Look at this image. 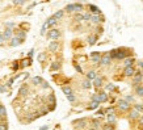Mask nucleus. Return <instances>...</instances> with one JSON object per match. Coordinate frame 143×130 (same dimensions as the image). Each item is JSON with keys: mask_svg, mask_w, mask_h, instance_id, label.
<instances>
[{"mask_svg": "<svg viewBox=\"0 0 143 130\" xmlns=\"http://www.w3.org/2000/svg\"><path fill=\"white\" fill-rule=\"evenodd\" d=\"M3 41H4V37H3V34H1V33H0V43H1Z\"/></svg>", "mask_w": 143, "mask_h": 130, "instance_id": "79ce46f5", "label": "nucleus"}, {"mask_svg": "<svg viewBox=\"0 0 143 130\" xmlns=\"http://www.w3.org/2000/svg\"><path fill=\"white\" fill-rule=\"evenodd\" d=\"M33 54H34V50H30V51H29V57H33Z\"/></svg>", "mask_w": 143, "mask_h": 130, "instance_id": "c03bdc74", "label": "nucleus"}, {"mask_svg": "<svg viewBox=\"0 0 143 130\" xmlns=\"http://www.w3.org/2000/svg\"><path fill=\"white\" fill-rule=\"evenodd\" d=\"M97 106H99V103H95V101H93V103L91 104L89 109H95V108H97Z\"/></svg>", "mask_w": 143, "mask_h": 130, "instance_id": "2f4dec72", "label": "nucleus"}, {"mask_svg": "<svg viewBox=\"0 0 143 130\" xmlns=\"http://www.w3.org/2000/svg\"><path fill=\"white\" fill-rule=\"evenodd\" d=\"M91 130H96V129H91Z\"/></svg>", "mask_w": 143, "mask_h": 130, "instance_id": "09e8293b", "label": "nucleus"}, {"mask_svg": "<svg viewBox=\"0 0 143 130\" xmlns=\"http://www.w3.org/2000/svg\"><path fill=\"white\" fill-rule=\"evenodd\" d=\"M75 20H76V21H79V22L83 21V15H76V16H75Z\"/></svg>", "mask_w": 143, "mask_h": 130, "instance_id": "473e14b6", "label": "nucleus"}, {"mask_svg": "<svg viewBox=\"0 0 143 130\" xmlns=\"http://www.w3.org/2000/svg\"><path fill=\"white\" fill-rule=\"evenodd\" d=\"M62 89H63V92L66 93L67 96H70V95H72V89L70 87H62Z\"/></svg>", "mask_w": 143, "mask_h": 130, "instance_id": "4468645a", "label": "nucleus"}, {"mask_svg": "<svg viewBox=\"0 0 143 130\" xmlns=\"http://www.w3.org/2000/svg\"><path fill=\"white\" fill-rule=\"evenodd\" d=\"M141 80H142V74H138L137 76H134V80H133V82H134V84H138Z\"/></svg>", "mask_w": 143, "mask_h": 130, "instance_id": "f3484780", "label": "nucleus"}, {"mask_svg": "<svg viewBox=\"0 0 143 130\" xmlns=\"http://www.w3.org/2000/svg\"><path fill=\"white\" fill-rule=\"evenodd\" d=\"M41 130H47V126H43V128H41Z\"/></svg>", "mask_w": 143, "mask_h": 130, "instance_id": "de8ad7c7", "label": "nucleus"}, {"mask_svg": "<svg viewBox=\"0 0 143 130\" xmlns=\"http://www.w3.org/2000/svg\"><path fill=\"white\" fill-rule=\"evenodd\" d=\"M91 17H92V15H91V13H85V15L83 16V20H85V21H89V20H91Z\"/></svg>", "mask_w": 143, "mask_h": 130, "instance_id": "cd10ccee", "label": "nucleus"}, {"mask_svg": "<svg viewBox=\"0 0 143 130\" xmlns=\"http://www.w3.org/2000/svg\"><path fill=\"white\" fill-rule=\"evenodd\" d=\"M67 12H72V11H80L81 9V4H70L66 7Z\"/></svg>", "mask_w": 143, "mask_h": 130, "instance_id": "7ed1b4c3", "label": "nucleus"}, {"mask_svg": "<svg viewBox=\"0 0 143 130\" xmlns=\"http://www.w3.org/2000/svg\"><path fill=\"white\" fill-rule=\"evenodd\" d=\"M133 62H134V59H133V58H126L125 59V66L126 67H131Z\"/></svg>", "mask_w": 143, "mask_h": 130, "instance_id": "dca6fc26", "label": "nucleus"}, {"mask_svg": "<svg viewBox=\"0 0 143 130\" xmlns=\"http://www.w3.org/2000/svg\"><path fill=\"white\" fill-rule=\"evenodd\" d=\"M42 79H41L39 76H36V78H33V79H32V83H33V84L34 86H38V84H42Z\"/></svg>", "mask_w": 143, "mask_h": 130, "instance_id": "1a4fd4ad", "label": "nucleus"}, {"mask_svg": "<svg viewBox=\"0 0 143 130\" xmlns=\"http://www.w3.org/2000/svg\"><path fill=\"white\" fill-rule=\"evenodd\" d=\"M138 116H139V114H138L137 110H133V112L130 113V117H131V118H138Z\"/></svg>", "mask_w": 143, "mask_h": 130, "instance_id": "c85d7f7f", "label": "nucleus"}, {"mask_svg": "<svg viewBox=\"0 0 143 130\" xmlns=\"http://www.w3.org/2000/svg\"><path fill=\"white\" fill-rule=\"evenodd\" d=\"M104 130H114V126H113V125L112 124H107V125H104Z\"/></svg>", "mask_w": 143, "mask_h": 130, "instance_id": "bb28decb", "label": "nucleus"}, {"mask_svg": "<svg viewBox=\"0 0 143 130\" xmlns=\"http://www.w3.org/2000/svg\"><path fill=\"white\" fill-rule=\"evenodd\" d=\"M103 113H104V110H99L97 112V114H100V116H103Z\"/></svg>", "mask_w": 143, "mask_h": 130, "instance_id": "49530a36", "label": "nucleus"}, {"mask_svg": "<svg viewBox=\"0 0 143 130\" xmlns=\"http://www.w3.org/2000/svg\"><path fill=\"white\" fill-rule=\"evenodd\" d=\"M93 84H95V87H101V86H103V79H100V78H96L95 79V83H93Z\"/></svg>", "mask_w": 143, "mask_h": 130, "instance_id": "ddd939ff", "label": "nucleus"}, {"mask_svg": "<svg viewBox=\"0 0 143 130\" xmlns=\"http://www.w3.org/2000/svg\"><path fill=\"white\" fill-rule=\"evenodd\" d=\"M100 62H101V64H109V63H110V57H109V54H105L104 57L100 59Z\"/></svg>", "mask_w": 143, "mask_h": 130, "instance_id": "39448f33", "label": "nucleus"}, {"mask_svg": "<svg viewBox=\"0 0 143 130\" xmlns=\"http://www.w3.org/2000/svg\"><path fill=\"white\" fill-rule=\"evenodd\" d=\"M43 58H45V55H43V54H39V57H38V61H42Z\"/></svg>", "mask_w": 143, "mask_h": 130, "instance_id": "58836bf2", "label": "nucleus"}, {"mask_svg": "<svg viewBox=\"0 0 143 130\" xmlns=\"http://www.w3.org/2000/svg\"><path fill=\"white\" fill-rule=\"evenodd\" d=\"M0 130H8V125L7 124H0Z\"/></svg>", "mask_w": 143, "mask_h": 130, "instance_id": "c756f323", "label": "nucleus"}, {"mask_svg": "<svg viewBox=\"0 0 143 130\" xmlns=\"http://www.w3.org/2000/svg\"><path fill=\"white\" fill-rule=\"evenodd\" d=\"M13 25H15V24H13V22H8V24H7V26H8V29H9V28H12Z\"/></svg>", "mask_w": 143, "mask_h": 130, "instance_id": "a19ab883", "label": "nucleus"}, {"mask_svg": "<svg viewBox=\"0 0 143 130\" xmlns=\"http://www.w3.org/2000/svg\"><path fill=\"white\" fill-rule=\"evenodd\" d=\"M89 9H91L93 13H100V9H99L97 7H95V5H89Z\"/></svg>", "mask_w": 143, "mask_h": 130, "instance_id": "b1692460", "label": "nucleus"}, {"mask_svg": "<svg viewBox=\"0 0 143 130\" xmlns=\"http://www.w3.org/2000/svg\"><path fill=\"white\" fill-rule=\"evenodd\" d=\"M93 124H95V126H96V128H97V126H99V124H100V122L97 121V120H93Z\"/></svg>", "mask_w": 143, "mask_h": 130, "instance_id": "ea45409f", "label": "nucleus"}, {"mask_svg": "<svg viewBox=\"0 0 143 130\" xmlns=\"http://www.w3.org/2000/svg\"><path fill=\"white\" fill-rule=\"evenodd\" d=\"M67 99H68V101H75V96L70 95V96H67Z\"/></svg>", "mask_w": 143, "mask_h": 130, "instance_id": "f704fd0d", "label": "nucleus"}, {"mask_svg": "<svg viewBox=\"0 0 143 130\" xmlns=\"http://www.w3.org/2000/svg\"><path fill=\"white\" fill-rule=\"evenodd\" d=\"M46 24H47V26H53V25L57 24V20H55L54 17H51V18H49V20L46 21Z\"/></svg>", "mask_w": 143, "mask_h": 130, "instance_id": "2eb2a0df", "label": "nucleus"}, {"mask_svg": "<svg viewBox=\"0 0 143 130\" xmlns=\"http://www.w3.org/2000/svg\"><path fill=\"white\" fill-rule=\"evenodd\" d=\"M118 108L122 109V110H127V109H130V104L125 100H119L118 101Z\"/></svg>", "mask_w": 143, "mask_h": 130, "instance_id": "f03ea898", "label": "nucleus"}, {"mask_svg": "<svg viewBox=\"0 0 143 130\" xmlns=\"http://www.w3.org/2000/svg\"><path fill=\"white\" fill-rule=\"evenodd\" d=\"M96 38H97L96 36H92V37H89V38H88V42H89V45H95V42H96Z\"/></svg>", "mask_w": 143, "mask_h": 130, "instance_id": "4be33fe9", "label": "nucleus"}, {"mask_svg": "<svg viewBox=\"0 0 143 130\" xmlns=\"http://www.w3.org/2000/svg\"><path fill=\"white\" fill-rule=\"evenodd\" d=\"M91 59H92V62H100V54L99 53H92L91 54Z\"/></svg>", "mask_w": 143, "mask_h": 130, "instance_id": "423d86ee", "label": "nucleus"}, {"mask_svg": "<svg viewBox=\"0 0 143 130\" xmlns=\"http://www.w3.org/2000/svg\"><path fill=\"white\" fill-rule=\"evenodd\" d=\"M47 37H49V38H51V40H58L59 37H61V32H59L58 29H51L47 33Z\"/></svg>", "mask_w": 143, "mask_h": 130, "instance_id": "f257e3e1", "label": "nucleus"}, {"mask_svg": "<svg viewBox=\"0 0 143 130\" xmlns=\"http://www.w3.org/2000/svg\"><path fill=\"white\" fill-rule=\"evenodd\" d=\"M28 95V87L26 86H22L20 88V96H26Z\"/></svg>", "mask_w": 143, "mask_h": 130, "instance_id": "9b49d317", "label": "nucleus"}, {"mask_svg": "<svg viewBox=\"0 0 143 130\" xmlns=\"http://www.w3.org/2000/svg\"><path fill=\"white\" fill-rule=\"evenodd\" d=\"M108 121H109L110 124H113L114 121H116V117H114V114H113V113L108 114Z\"/></svg>", "mask_w": 143, "mask_h": 130, "instance_id": "6ab92c4d", "label": "nucleus"}, {"mask_svg": "<svg viewBox=\"0 0 143 130\" xmlns=\"http://www.w3.org/2000/svg\"><path fill=\"white\" fill-rule=\"evenodd\" d=\"M16 38H18V40H22V41H24V38H25V33H24V32H17V37H16Z\"/></svg>", "mask_w": 143, "mask_h": 130, "instance_id": "a211bd4d", "label": "nucleus"}, {"mask_svg": "<svg viewBox=\"0 0 143 130\" xmlns=\"http://www.w3.org/2000/svg\"><path fill=\"white\" fill-rule=\"evenodd\" d=\"M49 49H50V51H55V50L58 49V42H57V41H54V42H51V43H50Z\"/></svg>", "mask_w": 143, "mask_h": 130, "instance_id": "9d476101", "label": "nucleus"}, {"mask_svg": "<svg viewBox=\"0 0 143 130\" xmlns=\"http://www.w3.org/2000/svg\"><path fill=\"white\" fill-rule=\"evenodd\" d=\"M42 88H49V84L46 82H42Z\"/></svg>", "mask_w": 143, "mask_h": 130, "instance_id": "e433bc0d", "label": "nucleus"}, {"mask_svg": "<svg viewBox=\"0 0 143 130\" xmlns=\"http://www.w3.org/2000/svg\"><path fill=\"white\" fill-rule=\"evenodd\" d=\"M137 93L139 95V96H142V97H143V87H142V86L137 87Z\"/></svg>", "mask_w": 143, "mask_h": 130, "instance_id": "a878e982", "label": "nucleus"}, {"mask_svg": "<svg viewBox=\"0 0 143 130\" xmlns=\"http://www.w3.org/2000/svg\"><path fill=\"white\" fill-rule=\"evenodd\" d=\"M4 91H5V88H4L3 86H0V92H4Z\"/></svg>", "mask_w": 143, "mask_h": 130, "instance_id": "a18cd8bd", "label": "nucleus"}, {"mask_svg": "<svg viewBox=\"0 0 143 130\" xmlns=\"http://www.w3.org/2000/svg\"><path fill=\"white\" fill-rule=\"evenodd\" d=\"M87 78L88 79H96V74L93 71H89L88 74H87Z\"/></svg>", "mask_w": 143, "mask_h": 130, "instance_id": "393cba45", "label": "nucleus"}, {"mask_svg": "<svg viewBox=\"0 0 143 130\" xmlns=\"http://www.w3.org/2000/svg\"><path fill=\"white\" fill-rule=\"evenodd\" d=\"M12 29H5V32L3 33V37H4V40H8V38H11L12 37Z\"/></svg>", "mask_w": 143, "mask_h": 130, "instance_id": "0eeeda50", "label": "nucleus"}, {"mask_svg": "<svg viewBox=\"0 0 143 130\" xmlns=\"http://www.w3.org/2000/svg\"><path fill=\"white\" fill-rule=\"evenodd\" d=\"M91 21H92V22H96V24H97V22L103 21V20H101L99 16H92V17H91Z\"/></svg>", "mask_w": 143, "mask_h": 130, "instance_id": "aec40b11", "label": "nucleus"}, {"mask_svg": "<svg viewBox=\"0 0 143 130\" xmlns=\"http://www.w3.org/2000/svg\"><path fill=\"white\" fill-rule=\"evenodd\" d=\"M125 75L126 76H134L135 75V70L133 67H126L125 68Z\"/></svg>", "mask_w": 143, "mask_h": 130, "instance_id": "20e7f679", "label": "nucleus"}, {"mask_svg": "<svg viewBox=\"0 0 143 130\" xmlns=\"http://www.w3.org/2000/svg\"><path fill=\"white\" fill-rule=\"evenodd\" d=\"M63 16V11H59V12H57V13H55V15L53 16L54 18H55V20H58V18H61Z\"/></svg>", "mask_w": 143, "mask_h": 130, "instance_id": "5701e85b", "label": "nucleus"}, {"mask_svg": "<svg viewBox=\"0 0 143 130\" xmlns=\"http://www.w3.org/2000/svg\"><path fill=\"white\" fill-rule=\"evenodd\" d=\"M75 68H76L79 72H81V68H80V66H77V64H76V66H75Z\"/></svg>", "mask_w": 143, "mask_h": 130, "instance_id": "37998d69", "label": "nucleus"}, {"mask_svg": "<svg viewBox=\"0 0 143 130\" xmlns=\"http://www.w3.org/2000/svg\"><path fill=\"white\" fill-rule=\"evenodd\" d=\"M59 67H61V64H59V63H53V66H51V70H58Z\"/></svg>", "mask_w": 143, "mask_h": 130, "instance_id": "7c9ffc66", "label": "nucleus"}, {"mask_svg": "<svg viewBox=\"0 0 143 130\" xmlns=\"http://www.w3.org/2000/svg\"><path fill=\"white\" fill-rule=\"evenodd\" d=\"M126 100H127V103H131V101L134 100V99H133V96H127V97H126Z\"/></svg>", "mask_w": 143, "mask_h": 130, "instance_id": "c9c22d12", "label": "nucleus"}, {"mask_svg": "<svg viewBox=\"0 0 143 130\" xmlns=\"http://www.w3.org/2000/svg\"><path fill=\"white\" fill-rule=\"evenodd\" d=\"M107 89H109V91H114V89H116V87H114L113 84H108V86H107Z\"/></svg>", "mask_w": 143, "mask_h": 130, "instance_id": "72a5a7b5", "label": "nucleus"}, {"mask_svg": "<svg viewBox=\"0 0 143 130\" xmlns=\"http://www.w3.org/2000/svg\"><path fill=\"white\" fill-rule=\"evenodd\" d=\"M7 116V109L5 106H3L1 104H0V117H5Z\"/></svg>", "mask_w": 143, "mask_h": 130, "instance_id": "f8f14e48", "label": "nucleus"}, {"mask_svg": "<svg viewBox=\"0 0 143 130\" xmlns=\"http://www.w3.org/2000/svg\"><path fill=\"white\" fill-rule=\"evenodd\" d=\"M135 108H137L138 110H141V112H143V106H141V105H135Z\"/></svg>", "mask_w": 143, "mask_h": 130, "instance_id": "4c0bfd02", "label": "nucleus"}, {"mask_svg": "<svg viewBox=\"0 0 143 130\" xmlns=\"http://www.w3.org/2000/svg\"><path fill=\"white\" fill-rule=\"evenodd\" d=\"M91 82L89 80H85V82H83V87H84L85 88V89H89V88H91Z\"/></svg>", "mask_w": 143, "mask_h": 130, "instance_id": "412c9836", "label": "nucleus"}, {"mask_svg": "<svg viewBox=\"0 0 143 130\" xmlns=\"http://www.w3.org/2000/svg\"><path fill=\"white\" fill-rule=\"evenodd\" d=\"M22 43V40H18V38H12V41H11V46H18V45H21Z\"/></svg>", "mask_w": 143, "mask_h": 130, "instance_id": "6e6552de", "label": "nucleus"}]
</instances>
